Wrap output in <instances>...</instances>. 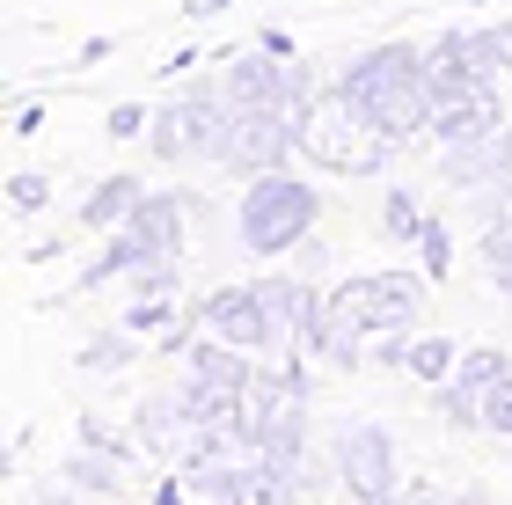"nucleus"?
I'll return each instance as SVG.
<instances>
[{
  "instance_id": "423d86ee",
  "label": "nucleus",
  "mask_w": 512,
  "mask_h": 505,
  "mask_svg": "<svg viewBox=\"0 0 512 505\" xmlns=\"http://www.w3.org/2000/svg\"><path fill=\"white\" fill-rule=\"evenodd\" d=\"M220 125H227V81H183L169 103L154 110L147 147L161 169H198L220 154Z\"/></svg>"
},
{
  "instance_id": "4be33fe9",
  "label": "nucleus",
  "mask_w": 512,
  "mask_h": 505,
  "mask_svg": "<svg viewBox=\"0 0 512 505\" xmlns=\"http://www.w3.org/2000/svg\"><path fill=\"white\" fill-rule=\"evenodd\" d=\"M417 271H425L432 286L454 271V227L439 220V213H432V227H425V235H417Z\"/></svg>"
},
{
  "instance_id": "393cba45",
  "label": "nucleus",
  "mask_w": 512,
  "mask_h": 505,
  "mask_svg": "<svg viewBox=\"0 0 512 505\" xmlns=\"http://www.w3.org/2000/svg\"><path fill=\"white\" fill-rule=\"evenodd\" d=\"M403 505H454V491L432 484V476H410V484H403Z\"/></svg>"
},
{
  "instance_id": "7ed1b4c3",
  "label": "nucleus",
  "mask_w": 512,
  "mask_h": 505,
  "mask_svg": "<svg viewBox=\"0 0 512 505\" xmlns=\"http://www.w3.org/2000/svg\"><path fill=\"white\" fill-rule=\"evenodd\" d=\"M322 227V191L308 176H293V169H264V176H249L242 183V198H235V242L249 249L256 264H271V257H293L300 242H308Z\"/></svg>"
},
{
  "instance_id": "6ab92c4d",
  "label": "nucleus",
  "mask_w": 512,
  "mask_h": 505,
  "mask_svg": "<svg viewBox=\"0 0 512 505\" xmlns=\"http://www.w3.org/2000/svg\"><path fill=\"white\" fill-rule=\"evenodd\" d=\"M476 264H483V279L498 286V301H512V213L476 227Z\"/></svg>"
},
{
  "instance_id": "1a4fd4ad",
  "label": "nucleus",
  "mask_w": 512,
  "mask_h": 505,
  "mask_svg": "<svg viewBox=\"0 0 512 505\" xmlns=\"http://www.w3.org/2000/svg\"><path fill=\"white\" fill-rule=\"evenodd\" d=\"M191 308H198V330H213V337H227V344H242V352H293L256 279H220V286H205Z\"/></svg>"
},
{
  "instance_id": "39448f33",
  "label": "nucleus",
  "mask_w": 512,
  "mask_h": 505,
  "mask_svg": "<svg viewBox=\"0 0 512 505\" xmlns=\"http://www.w3.org/2000/svg\"><path fill=\"white\" fill-rule=\"evenodd\" d=\"M425 301H432V279H425V271H410V264L344 271V279L330 286V308L352 330H366V337H410L417 315H425Z\"/></svg>"
},
{
  "instance_id": "b1692460",
  "label": "nucleus",
  "mask_w": 512,
  "mask_h": 505,
  "mask_svg": "<svg viewBox=\"0 0 512 505\" xmlns=\"http://www.w3.org/2000/svg\"><path fill=\"white\" fill-rule=\"evenodd\" d=\"M483 432H491L498 447H512V381H498L491 396H483Z\"/></svg>"
},
{
  "instance_id": "0eeeda50",
  "label": "nucleus",
  "mask_w": 512,
  "mask_h": 505,
  "mask_svg": "<svg viewBox=\"0 0 512 505\" xmlns=\"http://www.w3.org/2000/svg\"><path fill=\"white\" fill-rule=\"evenodd\" d=\"M330 454H337V476H344V498H388V491H403L410 476H403V447H395V432L374 425V418H344L330 432Z\"/></svg>"
},
{
  "instance_id": "7c9ffc66",
  "label": "nucleus",
  "mask_w": 512,
  "mask_h": 505,
  "mask_svg": "<svg viewBox=\"0 0 512 505\" xmlns=\"http://www.w3.org/2000/svg\"><path fill=\"white\" fill-rule=\"evenodd\" d=\"M74 498H81V491H74V484H59V491H37V498H30V505H74Z\"/></svg>"
},
{
  "instance_id": "9d476101",
  "label": "nucleus",
  "mask_w": 512,
  "mask_h": 505,
  "mask_svg": "<svg viewBox=\"0 0 512 505\" xmlns=\"http://www.w3.org/2000/svg\"><path fill=\"white\" fill-rule=\"evenodd\" d=\"M227 103H256V110H308L315 103V66H300V59H286V52H242V59H227Z\"/></svg>"
},
{
  "instance_id": "f3484780",
  "label": "nucleus",
  "mask_w": 512,
  "mask_h": 505,
  "mask_svg": "<svg viewBox=\"0 0 512 505\" xmlns=\"http://www.w3.org/2000/svg\"><path fill=\"white\" fill-rule=\"evenodd\" d=\"M432 418H439V432H454V440H476L483 432V396L469 381H439L432 388Z\"/></svg>"
},
{
  "instance_id": "2eb2a0df",
  "label": "nucleus",
  "mask_w": 512,
  "mask_h": 505,
  "mask_svg": "<svg viewBox=\"0 0 512 505\" xmlns=\"http://www.w3.org/2000/svg\"><path fill=\"white\" fill-rule=\"evenodd\" d=\"M139 198H147V183L118 169V176H103L96 191L74 205V227H81V235H110V227H125V220L139 213Z\"/></svg>"
},
{
  "instance_id": "412c9836",
  "label": "nucleus",
  "mask_w": 512,
  "mask_h": 505,
  "mask_svg": "<svg viewBox=\"0 0 512 505\" xmlns=\"http://www.w3.org/2000/svg\"><path fill=\"white\" fill-rule=\"evenodd\" d=\"M454 381H469L476 396H491L498 381H512V352H505V344H469L461 366H454Z\"/></svg>"
},
{
  "instance_id": "c85d7f7f",
  "label": "nucleus",
  "mask_w": 512,
  "mask_h": 505,
  "mask_svg": "<svg viewBox=\"0 0 512 505\" xmlns=\"http://www.w3.org/2000/svg\"><path fill=\"white\" fill-rule=\"evenodd\" d=\"M227 8H242V0H183V15H191V22H213V15H227Z\"/></svg>"
},
{
  "instance_id": "f257e3e1",
  "label": "nucleus",
  "mask_w": 512,
  "mask_h": 505,
  "mask_svg": "<svg viewBox=\"0 0 512 505\" xmlns=\"http://www.w3.org/2000/svg\"><path fill=\"white\" fill-rule=\"evenodd\" d=\"M337 88H344V96H352L403 154H410V140H432L439 88H432V66H425V44H403V37H395V44H366V52L337 74Z\"/></svg>"
},
{
  "instance_id": "5701e85b",
  "label": "nucleus",
  "mask_w": 512,
  "mask_h": 505,
  "mask_svg": "<svg viewBox=\"0 0 512 505\" xmlns=\"http://www.w3.org/2000/svg\"><path fill=\"white\" fill-rule=\"evenodd\" d=\"M8 205H15L22 220H30V213H44V205H52V176H37V169L8 176Z\"/></svg>"
},
{
  "instance_id": "a878e982",
  "label": "nucleus",
  "mask_w": 512,
  "mask_h": 505,
  "mask_svg": "<svg viewBox=\"0 0 512 505\" xmlns=\"http://www.w3.org/2000/svg\"><path fill=\"white\" fill-rule=\"evenodd\" d=\"M293 271H308V279H322V271H330V242H315V235H308V242L293 249Z\"/></svg>"
},
{
  "instance_id": "c756f323",
  "label": "nucleus",
  "mask_w": 512,
  "mask_h": 505,
  "mask_svg": "<svg viewBox=\"0 0 512 505\" xmlns=\"http://www.w3.org/2000/svg\"><path fill=\"white\" fill-rule=\"evenodd\" d=\"M454 505H498V498L483 491V484H461V491H454Z\"/></svg>"
},
{
  "instance_id": "bb28decb",
  "label": "nucleus",
  "mask_w": 512,
  "mask_h": 505,
  "mask_svg": "<svg viewBox=\"0 0 512 505\" xmlns=\"http://www.w3.org/2000/svg\"><path fill=\"white\" fill-rule=\"evenodd\" d=\"M154 125V110H139V103H118L110 110V132H118V140H132V132H147Z\"/></svg>"
},
{
  "instance_id": "a211bd4d",
  "label": "nucleus",
  "mask_w": 512,
  "mask_h": 505,
  "mask_svg": "<svg viewBox=\"0 0 512 505\" xmlns=\"http://www.w3.org/2000/svg\"><path fill=\"white\" fill-rule=\"evenodd\" d=\"M425 227H432L425 198H417L410 183H388V191H381V235H388V242H410V249H417V235H425Z\"/></svg>"
},
{
  "instance_id": "aec40b11",
  "label": "nucleus",
  "mask_w": 512,
  "mask_h": 505,
  "mask_svg": "<svg viewBox=\"0 0 512 505\" xmlns=\"http://www.w3.org/2000/svg\"><path fill=\"white\" fill-rule=\"evenodd\" d=\"M454 366H461V344L454 337H439V330H425V337H410V366H403V374L410 381H454Z\"/></svg>"
},
{
  "instance_id": "f8f14e48",
  "label": "nucleus",
  "mask_w": 512,
  "mask_h": 505,
  "mask_svg": "<svg viewBox=\"0 0 512 505\" xmlns=\"http://www.w3.org/2000/svg\"><path fill=\"white\" fill-rule=\"evenodd\" d=\"M425 66H432V88H439V96L498 81V59H491V37H483V30H447V37H432V44H425Z\"/></svg>"
},
{
  "instance_id": "dca6fc26",
  "label": "nucleus",
  "mask_w": 512,
  "mask_h": 505,
  "mask_svg": "<svg viewBox=\"0 0 512 505\" xmlns=\"http://www.w3.org/2000/svg\"><path fill=\"white\" fill-rule=\"evenodd\" d=\"M132 359H139V330H125V323L88 330V337H81V352H74V366H81V374H125Z\"/></svg>"
},
{
  "instance_id": "f03ea898",
  "label": "nucleus",
  "mask_w": 512,
  "mask_h": 505,
  "mask_svg": "<svg viewBox=\"0 0 512 505\" xmlns=\"http://www.w3.org/2000/svg\"><path fill=\"white\" fill-rule=\"evenodd\" d=\"M293 147H300V162H308V169H322V176H352V183L381 176L395 154H403L352 96H344L337 81L315 88V103L293 118Z\"/></svg>"
},
{
  "instance_id": "6e6552de",
  "label": "nucleus",
  "mask_w": 512,
  "mask_h": 505,
  "mask_svg": "<svg viewBox=\"0 0 512 505\" xmlns=\"http://www.w3.org/2000/svg\"><path fill=\"white\" fill-rule=\"evenodd\" d=\"M293 110H256V103H227V125H220V154L213 169L227 176H264V169H286L293 162Z\"/></svg>"
},
{
  "instance_id": "20e7f679",
  "label": "nucleus",
  "mask_w": 512,
  "mask_h": 505,
  "mask_svg": "<svg viewBox=\"0 0 512 505\" xmlns=\"http://www.w3.org/2000/svg\"><path fill=\"white\" fill-rule=\"evenodd\" d=\"M183 242H191V191H147L139 213L103 235V257L81 271V293H96L110 279H132L147 264H183Z\"/></svg>"
},
{
  "instance_id": "ddd939ff",
  "label": "nucleus",
  "mask_w": 512,
  "mask_h": 505,
  "mask_svg": "<svg viewBox=\"0 0 512 505\" xmlns=\"http://www.w3.org/2000/svg\"><path fill=\"white\" fill-rule=\"evenodd\" d=\"M132 432H139V454H154V462H176L183 432H191V418H183V396H176V388H154V396H139Z\"/></svg>"
},
{
  "instance_id": "cd10ccee",
  "label": "nucleus",
  "mask_w": 512,
  "mask_h": 505,
  "mask_svg": "<svg viewBox=\"0 0 512 505\" xmlns=\"http://www.w3.org/2000/svg\"><path fill=\"white\" fill-rule=\"evenodd\" d=\"M483 37H491V59H498V74H512V22H483Z\"/></svg>"
},
{
  "instance_id": "4468645a",
  "label": "nucleus",
  "mask_w": 512,
  "mask_h": 505,
  "mask_svg": "<svg viewBox=\"0 0 512 505\" xmlns=\"http://www.w3.org/2000/svg\"><path fill=\"white\" fill-rule=\"evenodd\" d=\"M125 454H110V447H74V454H59V484H74L81 498H103V505H118L125 498Z\"/></svg>"
},
{
  "instance_id": "9b49d317",
  "label": "nucleus",
  "mask_w": 512,
  "mask_h": 505,
  "mask_svg": "<svg viewBox=\"0 0 512 505\" xmlns=\"http://www.w3.org/2000/svg\"><path fill=\"white\" fill-rule=\"evenodd\" d=\"M505 125H512V118H505L498 81L454 88V96H439V110H432V147H491Z\"/></svg>"
}]
</instances>
